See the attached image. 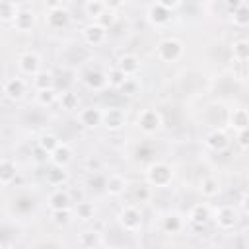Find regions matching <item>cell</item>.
<instances>
[{
    "instance_id": "obj_1",
    "label": "cell",
    "mask_w": 249,
    "mask_h": 249,
    "mask_svg": "<svg viewBox=\"0 0 249 249\" xmlns=\"http://www.w3.org/2000/svg\"><path fill=\"white\" fill-rule=\"evenodd\" d=\"M146 181L152 187H167L173 181V167L165 161H154L146 169Z\"/></svg>"
},
{
    "instance_id": "obj_2",
    "label": "cell",
    "mask_w": 249,
    "mask_h": 249,
    "mask_svg": "<svg viewBox=\"0 0 249 249\" xmlns=\"http://www.w3.org/2000/svg\"><path fill=\"white\" fill-rule=\"evenodd\" d=\"M183 53H185V47L175 37H167V39L160 41L156 47V54L161 62H177L183 56Z\"/></svg>"
},
{
    "instance_id": "obj_3",
    "label": "cell",
    "mask_w": 249,
    "mask_h": 249,
    "mask_svg": "<svg viewBox=\"0 0 249 249\" xmlns=\"http://www.w3.org/2000/svg\"><path fill=\"white\" fill-rule=\"evenodd\" d=\"M136 124H138V128L144 132V134H154V132H158L160 128H161V124H163V117H161V113L158 111V109H142L140 113H138V119H136Z\"/></svg>"
},
{
    "instance_id": "obj_4",
    "label": "cell",
    "mask_w": 249,
    "mask_h": 249,
    "mask_svg": "<svg viewBox=\"0 0 249 249\" xmlns=\"http://www.w3.org/2000/svg\"><path fill=\"white\" fill-rule=\"evenodd\" d=\"M117 218H119L121 228H123L124 231H130V233L138 231L140 226H142V214H140V210H138L134 204H126V206H123Z\"/></svg>"
},
{
    "instance_id": "obj_5",
    "label": "cell",
    "mask_w": 249,
    "mask_h": 249,
    "mask_svg": "<svg viewBox=\"0 0 249 249\" xmlns=\"http://www.w3.org/2000/svg\"><path fill=\"white\" fill-rule=\"evenodd\" d=\"M18 68L23 76H35L37 72H41V56L33 51H25L18 56Z\"/></svg>"
},
{
    "instance_id": "obj_6",
    "label": "cell",
    "mask_w": 249,
    "mask_h": 249,
    "mask_svg": "<svg viewBox=\"0 0 249 249\" xmlns=\"http://www.w3.org/2000/svg\"><path fill=\"white\" fill-rule=\"evenodd\" d=\"M214 222L220 230H231L235 224H237V212L233 206L230 204H224V206H218L214 210Z\"/></svg>"
},
{
    "instance_id": "obj_7",
    "label": "cell",
    "mask_w": 249,
    "mask_h": 249,
    "mask_svg": "<svg viewBox=\"0 0 249 249\" xmlns=\"http://www.w3.org/2000/svg\"><path fill=\"white\" fill-rule=\"evenodd\" d=\"M105 39H107V27L101 25L99 21H93V23H89V25L84 27V41L88 45L99 47V45L105 43Z\"/></svg>"
},
{
    "instance_id": "obj_8",
    "label": "cell",
    "mask_w": 249,
    "mask_h": 249,
    "mask_svg": "<svg viewBox=\"0 0 249 249\" xmlns=\"http://www.w3.org/2000/svg\"><path fill=\"white\" fill-rule=\"evenodd\" d=\"M126 123V115L121 107H111L107 111H103V126L107 130H121Z\"/></svg>"
},
{
    "instance_id": "obj_9",
    "label": "cell",
    "mask_w": 249,
    "mask_h": 249,
    "mask_svg": "<svg viewBox=\"0 0 249 249\" xmlns=\"http://www.w3.org/2000/svg\"><path fill=\"white\" fill-rule=\"evenodd\" d=\"M25 89H27V82L19 76H14V78H8L4 82V95L12 101H18L25 95Z\"/></svg>"
},
{
    "instance_id": "obj_10",
    "label": "cell",
    "mask_w": 249,
    "mask_h": 249,
    "mask_svg": "<svg viewBox=\"0 0 249 249\" xmlns=\"http://www.w3.org/2000/svg\"><path fill=\"white\" fill-rule=\"evenodd\" d=\"M204 146L212 152H224L228 146H230V136L224 132V130H210L206 136H204Z\"/></svg>"
},
{
    "instance_id": "obj_11",
    "label": "cell",
    "mask_w": 249,
    "mask_h": 249,
    "mask_svg": "<svg viewBox=\"0 0 249 249\" xmlns=\"http://www.w3.org/2000/svg\"><path fill=\"white\" fill-rule=\"evenodd\" d=\"M78 121L82 126L86 128H95L103 123V111L97 109V107H86V109H80L78 113Z\"/></svg>"
},
{
    "instance_id": "obj_12",
    "label": "cell",
    "mask_w": 249,
    "mask_h": 249,
    "mask_svg": "<svg viewBox=\"0 0 249 249\" xmlns=\"http://www.w3.org/2000/svg\"><path fill=\"white\" fill-rule=\"evenodd\" d=\"M148 19L150 23H154L156 27H161V25H167L169 19H171V10L161 6L160 2H154L150 8H148Z\"/></svg>"
},
{
    "instance_id": "obj_13",
    "label": "cell",
    "mask_w": 249,
    "mask_h": 249,
    "mask_svg": "<svg viewBox=\"0 0 249 249\" xmlns=\"http://www.w3.org/2000/svg\"><path fill=\"white\" fill-rule=\"evenodd\" d=\"M68 21H70V12H68L66 8H62V6L51 8V10L47 12V23H49V27H53V29H62V27L68 25Z\"/></svg>"
},
{
    "instance_id": "obj_14",
    "label": "cell",
    "mask_w": 249,
    "mask_h": 249,
    "mask_svg": "<svg viewBox=\"0 0 249 249\" xmlns=\"http://www.w3.org/2000/svg\"><path fill=\"white\" fill-rule=\"evenodd\" d=\"M212 218V210L206 202H198L189 210V222L195 226H204Z\"/></svg>"
},
{
    "instance_id": "obj_15",
    "label": "cell",
    "mask_w": 249,
    "mask_h": 249,
    "mask_svg": "<svg viewBox=\"0 0 249 249\" xmlns=\"http://www.w3.org/2000/svg\"><path fill=\"white\" fill-rule=\"evenodd\" d=\"M72 156H74V152H72V148H70L66 142H60V144L49 154L53 165H62V167H66V165L72 161Z\"/></svg>"
},
{
    "instance_id": "obj_16",
    "label": "cell",
    "mask_w": 249,
    "mask_h": 249,
    "mask_svg": "<svg viewBox=\"0 0 249 249\" xmlns=\"http://www.w3.org/2000/svg\"><path fill=\"white\" fill-rule=\"evenodd\" d=\"M84 84L88 86V88H91V89H103L105 86H109V82H107V74H103L101 70H97V68H89L86 74H84Z\"/></svg>"
},
{
    "instance_id": "obj_17",
    "label": "cell",
    "mask_w": 249,
    "mask_h": 249,
    "mask_svg": "<svg viewBox=\"0 0 249 249\" xmlns=\"http://www.w3.org/2000/svg\"><path fill=\"white\" fill-rule=\"evenodd\" d=\"M12 23H14V29H16V31L27 33V31H31L33 25H35V14H33L31 10H19L18 16H16V19H14Z\"/></svg>"
},
{
    "instance_id": "obj_18",
    "label": "cell",
    "mask_w": 249,
    "mask_h": 249,
    "mask_svg": "<svg viewBox=\"0 0 249 249\" xmlns=\"http://www.w3.org/2000/svg\"><path fill=\"white\" fill-rule=\"evenodd\" d=\"M126 187H128V181H126L121 173H113V175H109V177L105 179V189H107V193H109L111 196L123 195V193L126 191Z\"/></svg>"
},
{
    "instance_id": "obj_19",
    "label": "cell",
    "mask_w": 249,
    "mask_h": 249,
    "mask_svg": "<svg viewBox=\"0 0 249 249\" xmlns=\"http://www.w3.org/2000/svg\"><path fill=\"white\" fill-rule=\"evenodd\" d=\"M117 68H121L126 76H134L140 70V58L136 54H130V53L121 54L117 60Z\"/></svg>"
},
{
    "instance_id": "obj_20",
    "label": "cell",
    "mask_w": 249,
    "mask_h": 249,
    "mask_svg": "<svg viewBox=\"0 0 249 249\" xmlns=\"http://www.w3.org/2000/svg\"><path fill=\"white\" fill-rule=\"evenodd\" d=\"M70 193L64 191V189H56L54 193H51L49 196V206L51 210H64V208H70Z\"/></svg>"
},
{
    "instance_id": "obj_21",
    "label": "cell",
    "mask_w": 249,
    "mask_h": 249,
    "mask_svg": "<svg viewBox=\"0 0 249 249\" xmlns=\"http://www.w3.org/2000/svg\"><path fill=\"white\" fill-rule=\"evenodd\" d=\"M16 175H18L16 163L10 158H4L2 163H0V183H2V187H8L16 179Z\"/></svg>"
},
{
    "instance_id": "obj_22",
    "label": "cell",
    "mask_w": 249,
    "mask_h": 249,
    "mask_svg": "<svg viewBox=\"0 0 249 249\" xmlns=\"http://www.w3.org/2000/svg\"><path fill=\"white\" fill-rule=\"evenodd\" d=\"M161 228L165 233H179L183 230V218L177 212H169L167 216H163Z\"/></svg>"
},
{
    "instance_id": "obj_23",
    "label": "cell",
    "mask_w": 249,
    "mask_h": 249,
    "mask_svg": "<svg viewBox=\"0 0 249 249\" xmlns=\"http://www.w3.org/2000/svg\"><path fill=\"white\" fill-rule=\"evenodd\" d=\"M230 126L235 130L247 128L249 126V111L247 109H233L230 113Z\"/></svg>"
},
{
    "instance_id": "obj_24",
    "label": "cell",
    "mask_w": 249,
    "mask_h": 249,
    "mask_svg": "<svg viewBox=\"0 0 249 249\" xmlns=\"http://www.w3.org/2000/svg\"><path fill=\"white\" fill-rule=\"evenodd\" d=\"M231 56L235 62H247L249 60V39L233 41L231 45Z\"/></svg>"
},
{
    "instance_id": "obj_25",
    "label": "cell",
    "mask_w": 249,
    "mask_h": 249,
    "mask_svg": "<svg viewBox=\"0 0 249 249\" xmlns=\"http://www.w3.org/2000/svg\"><path fill=\"white\" fill-rule=\"evenodd\" d=\"M220 191H222V187H220V181H218L216 177H204V179L200 181V193H202L206 198L218 196Z\"/></svg>"
},
{
    "instance_id": "obj_26",
    "label": "cell",
    "mask_w": 249,
    "mask_h": 249,
    "mask_svg": "<svg viewBox=\"0 0 249 249\" xmlns=\"http://www.w3.org/2000/svg\"><path fill=\"white\" fill-rule=\"evenodd\" d=\"M105 10H107V4H105L103 0H86V4H84L86 16H89V18L95 19V21L105 14Z\"/></svg>"
},
{
    "instance_id": "obj_27",
    "label": "cell",
    "mask_w": 249,
    "mask_h": 249,
    "mask_svg": "<svg viewBox=\"0 0 249 249\" xmlns=\"http://www.w3.org/2000/svg\"><path fill=\"white\" fill-rule=\"evenodd\" d=\"M66 179H68V171H64L62 165H53V167L47 171V181H49L51 185H54V187L66 183Z\"/></svg>"
},
{
    "instance_id": "obj_28",
    "label": "cell",
    "mask_w": 249,
    "mask_h": 249,
    "mask_svg": "<svg viewBox=\"0 0 249 249\" xmlns=\"http://www.w3.org/2000/svg\"><path fill=\"white\" fill-rule=\"evenodd\" d=\"M231 21H233V25H237V27L249 25V6H247V4H241V6L233 8V10H231Z\"/></svg>"
},
{
    "instance_id": "obj_29",
    "label": "cell",
    "mask_w": 249,
    "mask_h": 249,
    "mask_svg": "<svg viewBox=\"0 0 249 249\" xmlns=\"http://www.w3.org/2000/svg\"><path fill=\"white\" fill-rule=\"evenodd\" d=\"M58 95H60V93H56V89H54V88H47V89H37L35 99H37V103H39V105L47 107V105H53V103L58 99Z\"/></svg>"
},
{
    "instance_id": "obj_30",
    "label": "cell",
    "mask_w": 249,
    "mask_h": 249,
    "mask_svg": "<svg viewBox=\"0 0 249 249\" xmlns=\"http://www.w3.org/2000/svg\"><path fill=\"white\" fill-rule=\"evenodd\" d=\"M18 12H19V8H18V4L14 0H4L2 6H0V16H2L4 21H14Z\"/></svg>"
},
{
    "instance_id": "obj_31",
    "label": "cell",
    "mask_w": 249,
    "mask_h": 249,
    "mask_svg": "<svg viewBox=\"0 0 249 249\" xmlns=\"http://www.w3.org/2000/svg\"><path fill=\"white\" fill-rule=\"evenodd\" d=\"M58 144H60V140H58V136L53 134V132H45V134L39 138V148H41L43 152H47V154H51Z\"/></svg>"
},
{
    "instance_id": "obj_32",
    "label": "cell",
    "mask_w": 249,
    "mask_h": 249,
    "mask_svg": "<svg viewBox=\"0 0 249 249\" xmlns=\"http://www.w3.org/2000/svg\"><path fill=\"white\" fill-rule=\"evenodd\" d=\"M74 214H76L80 220L88 222V220H91V218L95 216V206H93L91 202H78L76 208H74Z\"/></svg>"
},
{
    "instance_id": "obj_33",
    "label": "cell",
    "mask_w": 249,
    "mask_h": 249,
    "mask_svg": "<svg viewBox=\"0 0 249 249\" xmlns=\"http://www.w3.org/2000/svg\"><path fill=\"white\" fill-rule=\"evenodd\" d=\"M58 103L64 111H74L78 109V95L74 91H64L58 95Z\"/></svg>"
},
{
    "instance_id": "obj_34",
    "label": "cell",
    "mask_w": 249,
    "mask_h": 249,
    "mask_svg": "<svg viewBox=\"0 0 249 249\" xmlns=\"http://www.w3.org/2000/svg\"><path fill=\"white\" fill-rule=\"evenodd\" d=\"M53 74L51 72H37L33 76V88L35 89H47V88H53Z\"/></svg>"
},
{
    "instance_id": "obj_35",
    "label": "cell",
    "mask_w": 249,
    "mask_h": 249,
    "mask_svg": "<svg viewBox=\"0 0 249 249\" xmlns=\"http://www.w3.org/2000/svg\"><path fill=\"white\" fill-rule=\"evenodd\" d=\"M126 78H128V76H126L121 68H117V66L107 72V82H109V86H113V88H117V89L121 88V84H123Z\"/></svg>"
},
{
    "instance_id": "obj_36",
    "label": "cell",
    "mask_w": 249,
    "mask_h": 249,
    "mask_svg": "<svg viewBox=\"0 0 249 249\" xmlns=\"http://www.w3.org/2000/svg\"><path fill=\"white\" fill-rule=\"evenodd\" d=\"M78 243L82 247H97V245H101V235L97 231H86L80 235Z\"/></svg>"
},
{
    "instance_id": "obj_37",
    "label": "cell",
    "mask_w": 249,
    "mask_h": 249,
    "mask_svg": "<svg viewBox=\"0 0 249 249\" xmlns=\"http://www.w3.org/2000/svg\"><path fill=\"white\" fill-rule=\"evenodd\" d=\"M134 196H136V202H146L150 196H152V191H150V183H142V185H136L134 187Z\"/></svg>"
},
{
    "instance_id": "obj_38",
    "label": "cell",
    "mask_w": 249,
    "mask_h": 249,
    "mask_svg": "<svg viewBox=\"0 0 249 249\" xmlns=\"http://www.w3.org/2000/svg\"><path fill=\"white\" fill-rule=\"evenodd\" d=\"M124 95H134L136 93V89H138V82H136V78L134 76H128L123 84H121V88H119Z\"/></svg>"
},
{
    "instance_id": "obj_39",
    "label": "cell",
    "mask_w": 249,
    "mask_h": 249,
    "mask_svg": "<svg viewBox=\"0 0 249 249\" xmlns=\"http://www.w3.org/2000/svg\"><path fill=\"white\" fill-rule=\"evenodd\" d=\"M53 220H54V224H58V226H66V224L70 222V208L53 210Z\"/></svg>"
},
{
    "instance_id": "obj_40",
    "label": "cell",
    "mask_w": 249,
    "mask_h": 249,
    "mask_svg": "<svg viewBox=\"0 0 249 249\" xmlns=\"http://www.w3.org/2000/svg\"><path fill=\"white\" fill-rule=\"evenodd\" d=\"M237 144H239L241 148H245V150L249 148V126L237 130Z\"/></svg>"
},
{
    "instance_id": "obj_41",
    "label": "cell",
    "mask_w": 249,
    "mask_h": 249,
    "mask_svg": "<svg viewBox=\"0 0 249 249\" xmlns=\"http://www.w3.org/2000/svg\"><path fill=\"white\" fill-rule=\"evenodd\" d=\"M113 19H115V16H113V12H109V10H105V14H103V16H101V18H99L97 21H99L101 25H105V27H107V25H111V23H113Z\"/></svg>"
},
{
    "instance_id": "obj_42",
    "label": "cell",
    "mask_w": 249,
    "mask_h": 249,
    "mask_svg": "<svg viewBox=\"0 0 249 249\" xmlns=\"http://www.w3.org/2000/svg\"><path fill=\"white\" fill-rule=\"evenodd\" d=\"M156 2H160L161 6H165V8H169V10H175L183 0H156Z\"/></svg>"
},
{
    "instance_id": "obj_43",
    "label": "cell",
    "mask_w": 249,
    "mask_h": 249,
    "mask_svg": "<svg viewBox=\"0 0 249 249\" xmlns=\"http://www.w3.org/2000/svg\"><path fill=\"white\" fill-rule=\"evenodd\" d=\"M241 208H243V212L249 216V193H245V195L241 196Z\"/></svg>"
},
{
    "instance_id": "obj_44",
    "label": "cell",
    "mask_w": 249,
    "mask_h": 249,
    "mask_svg": "<svg viewBox=\"0 0 249 249\" xmlns=\"http://www.w3.org/2000/svg\"><path fill=\"white\" fill-rule=\"evenodd\" d=\"M105 4H107V8L115 10V8H121L124 4V0H105Z\"/></svg>"
},
{
    "instance_id": "obj_45",
    "label": "cell",
    "mask_w": 249,
    "mask_h": 249,
    "mask_svg": "<svg viewBox=\"0 0 249 249\" xmlns=\"http://www.w3.org/2000/svg\"><path fill=\"white\" fill-rule=\"evenodd\" d=\"M226 4L233 10V8H237V6H241V4H245V0H226Z\"/></svg>"
},
{
    "instance_id": "obj_46",
    "label": "cell",
    "mask_w": 249,
    "mask_h": 249,
    "mask_svg": "<svg viewBox=\"0 0 249 249\" xmlns=\"http://www.w3.org/2000/svg\"><path fill=\"white\" fill-rule=\"evenodd\" d=\"M47 6H49V10H51V8H58V6H62V4H60V0H47Z\"/></svg>"
},
{
    "instance_id": "obj_47",
    "label": "cell",
    "mask_w": 249,
    "mask_h": 249,
    "mask_svg": "<svg viewBox=\"0 0 249 249\" xmlns=\"http://www.w3.org/2000/svg\"><path fill=\"white\" fill-rule=\"evenodd\" d=\"M245 76L249 78V62H247V70H245Z\"/></svg>"
},
{
    "instance_id": "obj_48",
    "label": "cell",
    "mask_w": 249,
    "mask_h": 249,
    "mask_svg": "<svg viewBox=\"0 0 249 249\" xmlns=\"http://www.w3.org/2000/svg\"><path fill=\"white\" fill-rule=\"evenodd\" d=\"M247 181H249V173H247Z\"/></svg>"
},
{
    "instance_id": "obj_49",
    "label": "cell",
    "mask_w": 249,
    "mask_h": 249,
    "mask_svg": "<svg viewBox=\"0 0 249 249\" xmlns=\"http://www.w3.org/2000/svg\"><path fill=\"white\" fill-rule=\"evenodd\" d=\"M247 243H249V241H247Z\"/></svg>"
}]
</instances>
